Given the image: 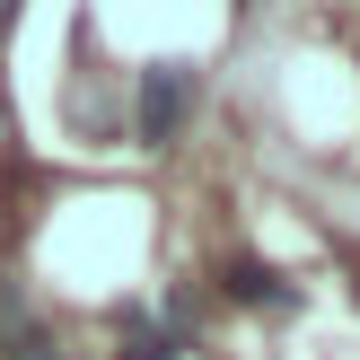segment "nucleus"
Instances as JSON below:
<instances>
[{"instance_id": "f257e3e1", "label": "nucleus", "mask_w": 360, "mask_h": 360, "mask_svg": "<svg viewBox=\"0 0 360 360\" xmlns=\"http://www.w3.org/2000/svg\"><path fill=\"white\" fill-rule=\"evenodd\" d=\"M193 115V62H150L141 70V97H132V132L141 150H167Z\"/></svg>"}, {"instance_id": "f03ea898", "label": "nucleus", "mask_w": 360, "mask_h": 360, "mask_svg": "<svg viewBox=\"0 0 360 360\" xmlns=\"http://www.w3.org/2000/svg\"><path fill=\"white\" fill-rule=\"evenodd\" d=\"M220 290L238 299V308H299V290L273 273V264H255V255H229L220 264Z\"/></svg>"}, {"instance_id": "7ed1b4c3", "label": "nucleus", "mask_w": 360, "mask_h": 360, "mask_svg": "<svg viewBox=\"0 0 360 360\" xmlns=\"http://www.w3.org/2000/svg\"><path fill=\"white\" fill-rule=\"evenodd\" d=\"M123 360H176V334H150V326H141L132 343H123Z\"/></svg>"}, {"instance_id": "20e7f679", "label": "nucleus", "mask_w": 360, "mask_h": 360, "mask_svg": "<svg viewBox=\"0 0 360 360\" xmlns=\"http://www.w3.org/2000/svg\"><path fill=\"white\" fill-rule=\"evenodd\" d=\"M0 360H62V343H53V334H44V326H35V334H27V343H9V352H0Z\"/></svg>"}]
</instances>
